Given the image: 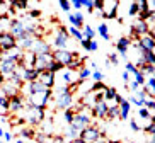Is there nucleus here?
Returning a JSON list of instances; mask_svg holds the SVG:
<instances>
[{"instance_id":"f257e3e1","label":"nucleus","mask_w":155,"mask_h":143,"mask_svg":"<svg viewBox=\"0 0 155 143\" xmlns=\"http://www.w3.org/2000/svg\"><path fill=\"white\" fill-rule=\"evenodd\" d=\"M55 107L63 111L73 107V94L70 92L68 85H61L55 90Z\"/></svg>"},{"instance_id":"f03ea898","label":"nucleus","mask_w":155,"mask_h":143,"mask_svg":"<svg viewBox=\"0 0 155 143\" xmlns=\"http://www.w3.org/2000/svg\"><path fill=\"white\" fill-rule=\"evenodd\" d=\"M24 121H28V125L31 126H38L41 125L43 121H45V109H41V107H34V106H29L28 102H26V107H24Z\"/></svg>"},{"instance_id":"7ed1b4c3","label":"nucleus","mask_w":155,"mask_h":143,"mask_svg":"<svg viewBox=\"0 0 155 143\" xmlns=\"http://www.w3.org/2000/svg\"><path fill=\"white\" fill-rule=\"evenodd\" d=\"M51 99H53V89H46L45 92H38V94L28 96L26 97V102H28L29 106L46 109V106H48V102H51Z\"/></svg>"},{"instance_id":"20e7f679","label":"nucleus","mask_w":155,"mask_h":143,"mask_svg":"<svg viewBox=\"0 0 155 143\" xmlns=\"http://www.w3.org/2000/svg\"><path fill=\"white\" fill-rule=\"evenodd\" d=\"M68 41H70V36H68L67 28L65 26H58V29L55 32V39H53V48L55 50H67Z\"/></svg>"},{"instance_id":"39448f33","label":"nucleus","mask_w":155,"mask_h":143,"mask_svg":"<svg viewBox=\"0 0 155 143\" xmlns=\"http://www.w3.org/2000/svg\"><path fill=\"white\" fill-rule=\"evenodd\" d=\"M77 56H78L77 51H68V50H55L53 51V60L58 61V63H61L65 68H67Z\"/></svg>"},{"instance_id":"423d86ee","label":"nucleus","mask_w":155,"mask_h":143,"mask_svg":"<svg viewBox=\"0 0 155 143\" xmlns=\"http://www.w3.org/2000/svg\"><path fill=\"white\" fill-rule=\"evenodd\" d=\"M101 136H102V131H101L96 125H91V126H87V128H84L82 131H80V135H78V138L84 140L85 143L96 141V140L101 138Z\"/></svg>"},{"instance_id":"0eeeda50","label":"nucleus","mask_w":155,"mask_h":143,"mask_svg":"<svg viewBox=\"0 0 155 143\" xmlns=\"http://www.w3.org/2000/svg\"><path fill=\"white\" fill-rule=\"evenodd\" d=\"M75 128L78 129V131H82L84 128H87V126L92 125V118L89 116V112L87 111H80V112H75V116H73V123H72Z\"/></svg>"},{"instance_id":"6e6552de","label":"nucleus","mask_w":155,"mask_h":143,"mask_svg":"<svg viewBox=\"0 0 155 143\" xmlns=\"http://www.w3.org/2000/svg\"><path fill=\"white\" fill-rule=\"evenodd\" d=\"M24 107H26V97L22 94H17V96L9 97V111L12 114H17V112H22Z\"/></svg>"},{"instance_id":"1a4fd4ad","label":"nucleus","mask_w":155,"mask_h":143,"mask_svg":"<svg viewBox=\"0 0 155 143\" xmlns=\"http://www.w3.org/2000/svg\"><path fill=\"white\" fill-rule=\"evenodd\" d=\"M53 61V51L51 53H43V55H36V61H34V67L32 68L38 70L39 73L41 72H46L48 65Z\"/></svg>"},{"instance_id":"9d476101","label":"nucleus","mask_w":155,"mask_h":143,"mask_svg":"<svg viewBox=\"0 0 155 143\" xmlns=\"http://www.w3.org/2000/svg\"><path fill=\"white\" fill-rule=\"evenodd\" d=\"M118 7H119L118 0L104 2V7H102V12H101V17H104V19H116V15H118Z\"/></svg>"},{"instance_id":"9b49d317","label":"nucleus","mask_w":155,"mask_h":143,"mask_svg":"<svg viewBox=\"0 0 155 143\" xmlns=\"http://www.w3.org/2000/svg\"><path fill=\"white\" fill-rule=\"evenodd\" d=\"M9 32L15 37V39H17V41H21L22 37L28 36V32L24 31V24H22V21H21V19H12Z\"/></svg>"},{"instance_id":"f8f14e48","label":"nucleus","mask_w":155,"mask_h":143,"mask_svg":"<svg viewBox=\"0 0 155 143\" xmlns=\"http://www.w3.org/2000/svg\"><path fill=\"white\" fill-rule=\"evenodd\" d=\"M0 48L2 51H10L17 48V39L10 32H0Z\"/></svg>"},{"instance_id":"ddd939ff","label":"nucleus","mask_w":155,"mask_h":143,"mask_svg":"<svg viewBox=\"0 0 155 143\" xmlns=\"http://www.w3.org/2000/svg\"><path fill=\"white\" fill-rule=\"evenodd\" d=\"M130 46H131V39H130L128 36H121L118 41H116V50H118V53L123 56L124 60H126V56H128Z\"/></svg>"},{"instance_id":"4468645a","label":"nucleus","mask_w":155,"mask_h":143,"mask_svg":"<svg viewBox=\"0 0 155 143\" xmlns=\"http://www.w3.org/2000/svg\"><path fill=\"white\" fill-rule=\"evenodd\" d=\"M31 51L34 53V55H43V53H51V46H50V43H46L45 39H36L34 41V44H32V48H31Z\"/></svg>"},{"instance_id":"2eb2a0df","label":"nucleus","mask_w":155,"mask_h":143,"mask_svg":"<svg viewBox=\"0 0 155 143\" xmlns=\"http://www.w3.org/2000/svg\"><path fill=\"white\" fill-rule=\"evenodd\" d=\"M106 114H107V104L104 101H99L92 106V116L97 118V119H106Z\"/></svg>"},{"instance_id":"dca6fc26","label":"nucleus","mask_w":155,"mask_h":143,"mask_svg":"<svg viewBox=\"0 0 155 143\" xmlns=\"http://www.w3.org/2000/svg\"><path fill=\"white\" fill-rule=\"evenodd\" d=\"M0 92H2L5 97H7V99H9V97H12V96H17V94H21V89H19L17 85H14L12 82L5 80L4 85L0 87Z\"/></svg>"},{"instance_id":"f3484780","label":"nucleus","mask_w":155,"mask_h":143,"mask_svg":"<svg viewBox=\"0 0 155 143\" xmlns=\"http://www.w3.org/2000/svg\"><path fill=\"white\" fill-rule=\"evenodd\" d=\"M55 79H56V75L55 73H50V72H41L39 77H38V80H39L46 89H53V87H55V83H56Z\"/></svg>"},{"instance_id":"a211bd4d","label":"nucleus","mask_w":155,"mask_h":143,"mask_svg":"<svg viewBox=\"0 0 155 143\" xmlns=\"http://www.w3.org/2000/svg\"><path fill=\"white\" fill-rule=\"evenodd\" d=\"M34 61H36V55H34L32 51H24L19 65H21L22 68H32V67H34Z\"/></svg>"},{"instance_id":"6ab92c4d","label":"nucleus","mask_w":155,"mask_h":143,"mask_svg":"<svg viewBox=\"0 0 155 143\" xmlns=\"http://www.w3.org/2000/svg\"><path fill=\"white\" fill-rule=\"evenodd\" d=\"M61 79H63V83H65V85L80 83V82H78V73H77V72H73V70H68V68H65V70H63V75H61Z\"/></svg>"},{"instance_id":"aec40b11","label":"nucleus","mask_w":155,"mask_h":143,"mask_svg":"<svg viewBox=\"0 0 155 143\" xmlns=\"http://www.w3.org/2000/svg\"><path fill=\"white\" fill-rule=\"evenodd\" d=\"M38 77H39V72L34 68H24L22 70V82L28 83V82H34V80H38Z\"/></svg>"},{"instance_id":"412c9836","label":"nucleus","mask_w":155,"mask_h":143,"mask_svg":"<svg viewBox=\"0 0 155 143\" xmlns=\"http://www.w3.org/2000/svg\"><path fill=\"white\" fill-rule=\"evenodd\" d=\"M118 107H119V119H121V121H126L128 118H130V109H131V104H130V102L124 99V101L121 102Z\"/></svg>"},{"instance_id":"4be33fe9","label":"nucleus","mask_w":155,"mask_h":143,"mask_svg":"<svg viewBox=\"0 0 155 143\" xmlns=\"http://www.w3.org/2000/svg\"><path fill=\"white\" fill-rule=\"evenodd\" d=\"M78 135H80V131H78L77 128L73 125H68L67 126V129H65V135H63V138H67L68 141H72V140L78 138Z\"/></svg>"},{"instance_id":"5701e85b","label":"nucleus","mask_w":155,"mask_h":143,"mask_svg":"<svg viewBox=\"0 0 155 143\" xmlns=\"http://www.w3.org/2000/svg\"><path fill=\"white\" fill-rule=\"evenodd\" d=\"M82 36H84V39H87V41H92V39L96 37V29L92 28V26H89V24H84Z\"/></svg>"},{"instance_id":"b1692460","label":"nucleus","mask_w":155,"mask_h":143,"mask_svg":"<svg viewBox=\"0 0 155 143\" xmlns=\"http://www.w3.org/2000/svg\"><path fill=\"white\" fill-rule=\"evenodd\" d=\"M97 32H99V36L104 39V41H109L111 39V34H109V28H107V24L106 22H101L97 26Z\"/></svg>"},{"instance_id":"393cba45","label":"nucleus","mask_w":155,"mask_h":143,"mask_svg":"<svg viewBox=\"0 0 155 143\" xmlns=\"http://www.w3.org/2000/svg\"><path fill=\"white\" fill-rule=\"evenodd\" d=\"M19 135H21L22 138H26V140H34V136H36V131H34L31 126H24V128L19 129Z\"/></svg>"},{"instance_id":"a878e982","label":"nucleus","mask_w":155,"mask_h":143,"mask_svg":"<svg viewBox=\"0 0 155 143\" xmlns=\"http://www.w3.org/2000/svg\"><path fill=\"white\" fill-rule=\"evenodd\" d=\"M140 58L143 60L145 65H155V53L153 51H143L140 55Z\"/></svg>"},{"instance_id":"bb28decb","label":"nucleus","mask_w":155,"mask_h":143,"mask_svg":"<svg viewBox=\"0 0 155 143\" xmlns=\"http://www.w3.org/2000/svg\"><path fill=\"white\" fill-rule=\"evenodd\" d=\"M116 118H119V107L113 104V106L107 107V114H106V119L113 121V119H116Z\"/></svg>"},{"instance_id":"cd10ccee","label":"nucleus","mask_w":155,"mask_h":143,"mask_svg":"<svg viewBox=\"0 0 155 143\" xmlns=\"http://www.w3.org/2000/svg\"><path fill=\"white\" fill-rule=\"evenodd\" d=\"M77 73H78V82L84 83V82H85V80L92 75V72H91V68H87V67H82V68H80V70L77 72Z\"/></svg>"},{"instance_id":"c85d7f7f","label":"nucleus","mask_w":155,"mask_h":143,"mask_svg":"<svg viewBox=\"0 0 155 143\" xmlns=\"http://www.w3.org/2000/svg\"><path fill=\"white\" fill-rule=\"evenodd\" d=\"M63 68H65V67H63L61 63H58V61H55V60H53L50 65H48V68H46V72H50V73H55V75H56L58 72H61Z\"/></svg>"},{"instance_id":"c756f323","label":"nucleus","mask_w":155,"mask_h":143,"mask_svg":"<svg viewBox=\"0 0 155 143\" xmlns=\"http://www.w3.org/2000/svg\"><path fill=\"white\" fill-rule=\"evenodd\" d=\"M82 67H84V58L77 56V58H75V60H73L72 63L67 67V68H68V70H73V72H78V70L82 68Z\"/></svg>"},{"instance_id":"7c9ffc66","label":"nucleus","mask_w":155,"mask_h":143,"mask_svg":"<svg viewBox=\"0 0 155 143\" xmlns=\"http://www.w3.org/2000/svg\"><path fill=\"white\" fill-rule=\"evenodd\" d=\"M116 94H118V90H116L114 87H107L104 90V94H102V97H104L106 102H109V101H113L114 97H116Z\"/></svg>"},{"instance_id":"2f4dec72","label":"nucleus","mask_w":155,"mask_h":143,"mask_svg":"<svg viewBox=\"0 0 155 143\" xmlns=\"http://www.w3.org/2000/svg\"><path fill=\"white\" fill-rule=\"evenodd\" d=\"M143 75H148V77H155V65H143L138 68Z\"/></svg>"},{"instance_id":"473e14b6","label":"nucleus","mask_w":155,"mask_h":143,"mask_svg":"<svg viewBox=\"0 0 155 143\" xmlns=\"http://www.w3.org/2000/svg\"><path fill=\"white\" fill-rule=\"evenodd\" d=\"M138 116L141 119H147V121H153V116H152V111L145 109V107H138Z\"/></svg>"},{"instance_id":"72a5a7b5","label":"nucleus","mask_w":155,"mask_h":143,"mask_svg":"<svg viewBox=\"0 0 155 143\" xmlns=\"http://www.w3.org/2000/svg\"><path fill=\"white\" fill-rule=\"evenodd\" d=\"M67 31H68V36H72L73 39H77L78 43H80V41L84 39V36H82V31H78V29L72 28V26H70V28L67 29Z\"/></svg>"},{"instance_id":"f704fd0d","label":"nucleus","mask_w":155,"mask_h":143,"mask_svg":"<svg viewBox=\"0 0 155 143\" xmlns=\"http://www.w3.org/2000/svg\"><path fill=\"white\" fill-rule=\"evenodd\" d=\"M73 116H75V112H73L72 107L63 111V119H65V123H67V125H72V123H73Z\"/></svg>"},{"instance_id":"c9c22d12","label":"nucleus","mask_w":155,"mask_h":143,"mask_svg":"<svg viewBox=\"0 0 155 143\" xmlns=\"http://www.w3.org/2000/svg\"><path fill=\"white\" fill-rule=\"evenodd\" d=\"M143 107L148 109V111H153L155 109V99L153 97H147L145 101H143Z\"/></svg>"},{"instance_id":"e433bc0d","label":"nucleus","mask_w":155,"mask_h":143,"mask_svg":"<svg viewBox=\"0 0 155 143\" xmlns=\"http://www.w3.org/2000/svg\"><path fill=\"white\" fill-rule=\"evenodd\" d=\"M138 12H140V10H138V4L137 2H131V4H130V9H128V15H130V17H135V15H138Z\"/></svg>"},{"instance_id":"4c0bfd02","label":"nucleus","mask_w":155,"mask_h":143,"mask_svg":"<svg viewBox=\"0 0 155 143\" xmlns=\"http://www.w3.org/2000/svg\"><path fill=\"white\" fill-rule=\"evenodd\" d=\"M133 75H135V82H137L138 85H141V87H143V85H145V75L141 73L140 70H137Z\"/></svg>"},{"instance_id":"58836bf2","label":"nucleus","mask_w":155,"mask_h":143,"mask_svg":"<svg viewBox=\"0 0 155 143\" xmlns=\"http://www.w3.org/2000/svg\"><path fill=\"white\" fill-rule=\"evenodd\" d=\"M91 77H92V80H94V82H102V80H104V73H102L101 70H94Z\"/></svg>"},{"instance_id":"ea45409f","label":"nucleus","mask_w":155,"mask_h":143,"mask_svg":"<svg viewBox=\"0 0 155 143\" xmlns=\"http://www.w3.org/2000/svg\"><path fill=\"white\" fill-rule=\"evenodd\" d=\"M10 7H12V9H21V10H24V9H28L29 5H28V2H10Z\"/></svg>"},{"instance_id":"a19ab883","label":"nucleus","mask_w":155,"mask_h":143,"mask_svg":"<svg viewBox=\"0 0 155 143\" xmlns=\"http://www.w3.org/2000/svg\"><path fill=\"white\" fill-rule=\"evenodd\" d=\"M28 17H29V19H32V21H34V19H39V17H41V10L31 9V10L28 12Z\"/></svg>"},{"instance_id":"79ce46f5","label":"nucleus","mask_w":155,"mask_h":143,"mask_svg":"<svg viewBox=\"0 0 155 143\" xmlns=\"http://www.w3.org/2000/svg\"><path fill=\"white\" fill-rule=\"evenodd\" d=\"M80 4H82V7H85L87 12H94V5H92V0H80Z\"/></svg>"},{"instance_id":"37998d69","label":"nucleus","mask_w":155,"mask_h":143,"mask_svg":"<svg viewBox=\"0 0 155 143\" xmlns=\"http://www.w3.org/2000/svg\"><path fill=\"white\" fill-rule=\"evenodd\" d=\"M145 131L150 135V136H153L155 135V121H148V125L145 126Z\"/></svg>"},{"instance_id":"c03bdc74","label":"nucleus","mask_w":155,"mask_h":143,"mask_svg":"<svg viewBox=\"0 0 155 143\" xmlns=\"http://www.w3.org/2000/svg\"><path fill=\"white\" fill-rule=\"evenodd\" d=\"M124 68H126L124 72H128L130 75H131V73H135V72L138 70L137 67H135V63H133V61H126V67H124Z\"/></svg>"},{"instance_id":"a18cd8bd","label":"nucleus","mask_w":155,"mask_h":143,"mask_svg":"<svg viewBox=\"0 0 155 143\" xmlns=\"http://www.w3.org/2000/svg\"><path fill=\"white\" fill-rule=\"evenodd\" d=\"M58 4H60V7H61V10H65V12H70V9H72V5H70L68 0H60Z\"/></svg>"},{"instance_id":"49530a36","label":"nucleus","mask_w":155,"mask_h":143,"mask_svg":"<svg viewBox=\"0 0 155 143\" xmlns=\"http://www.w3.org/2000/svg\"><path fill=\"white\" fill-rule=\"evenodd\" d=\"M137 4H138V10H140V12L150 10V9H148V2H147V0H140V2H137Z\"/></svg>"},{"instance_id":"de8ad7c7","label":"nucleus","mask_w":155,"mask_h":143,"mask_svg":"<svg viewBox=\"0 0 155 143\" xmlns=\"http://www.w3.org/2000/svg\"><path fill=\"white\" fill-rule=\"evenodd\" d=\"M130 128H131L133 129V131H135V133H138V131H140V125H138V121L137 119H131V121H130Z\"/></svg>"},{"instance_id":"09e8293b","label":"nucleus","mask_w":155,"mask_h":143,"mask_svg":"<svg viewBox=\"0 0 155 143\" xmlns=\"http://www.w3.org/2000/svg\"><path fill=\"white\" fill-rule=\"evenodd\" d=\"M128 87L131 89V92H133V94L137 92V90H140V85H138L135 80H130V82H128Z\"/></svg>"},{"instance_id":"8fccbe9b","label":"nucleus","mask_w":155,"mask_h":143,"mask_svg":"<svg viewBox=\"0 0 155 143\" xmlns=\"http://www.w3.org/2000/svg\"><path fill=\"white\" fill-rule=\"evenodd\" d=\"M107 63H113V65H118L119 61H118V55H114V53H111L109 56H107Z\"/></svg>"},{"instance_id":"3c124183","label":"nucleus","mask_w":155,"mask_h":143,"mask_svg":"<svg viewBox=\"0 0 155 143\" xmlns=\"http://www.w3.org/2000/svg\"><path fill=\"white\" fill-rule=\"evenodd\" d=\"M70 5H72L73 9H75V12H78V10L82 9V4H80V0H72V2H70Z\"/></svg>"},{"instance_id":"603ef678","label":"nucleus","mask_w":155,"mask_h":143,"mask_svg":"<svg viewBox=\"0 0 155 143\" xmlns=\"http://www.w3.org/2000/svg\"><path fill=\"white\" fill-rule=\"evenodd\" d=\"M123 101H124V97H123V96H119V94H116V97L113 99V102L116 104V106H119V104H121Z\"/></svg>"},{"instance_id":"864d4df0","label":"nucleus","mask_w":155,"mask_h":143,"mask_svg":"<svg viewBox=\"0 0 155 143\" xmlns=\"http://www.w3.org/2000/svg\"><path fill=\"white\" fill-rule=\"evenodd\" d=\"M73 15H75V19H77L80 24H84V14L80 12V10H78V12H73Z\"/></svg>"},{"instance_id":"5fc2aeb1","label":"nucleus","mask_w":155,"mask_h":143,"mask_svg":"<svg viewBox=\"0 0 155 143\" xmlns=\"http://www.w3.org/2000/svg\"><path fill=\"white\" fill-rule=\"evenodd\" d=\"M97 48H99L97 41H94V39H92V41H91V44H89V51H97Z\"/></svg>"},{"instance_id":"6e6d98bb","label":"nucleus","mask_w":155,"mask_h":143,"mask_svg":"<svg viewBox=\"0 0 155 143\" xmlns=\"http://www.w3.org/2000/svg\"><path fill=\"white\" fill-rule=\"evenodd\" d=\"M89 44H91V41H87V39H82V41H80V46L85 51H89Z\"/></svg>"},{"instance_id":"4d7b16f0","label":"nucleus","mask_w":155,"mask_h":143,"mask_svg":"<svg viewBox=\"0 0 155 143\" xmlns=\"http://www.w3.org/2000/svg\"><path fill=\"white\" fill-rule=\"evenodd\" d=\"M121 77H123L124 85H128V82H130V73H128V72H123V75H121Z\"/></svg>"},{"instance_id":"13d9d810","label":"nucleus","mask_w":155,"mask_h":143,"mask_svg":"<svg viewBox=\"0 0 155 143\" xmlns=\"http://www.w3.org/2000/svg\"><path fill=\"white\" fill-rule=\"evenodd\" d=\"M92 143H109V140H107V138L104 136V135H102V136H101L99 140H96V141H92Z\"/></svg>"},{"instance_id":"bf43d9fd","label":"nucleus","mask_w":155,"mask_h":143,"mask_svg":"<svg viewBox=\"0 0 155 143\" xmlns=\"http://www.w3.org/2000/svg\"><path fill=\"white\" fill-rule=\"evenodd\" d=\"M2 138H4L5 141H10V140H12V135H10L9 131H4V136H2Z\"/></svg>"},{"instance_id":"052dcab7","label":"nucleus","mask_w":155,"mask_h":143,"mask_svg":"<svg viewBox=\"0 0 155 143\" xmlns=\"http://www.w3.org/2000/svg\"><path fill=\"white\" fill-rule=\"evenodd\" d=\"M92 70H99V68H97V63H96V61H92V63H91V72H92Z\"/></svg>"},{"instance_id":"680f3d73","label":"nucleus","mask_w":155,"mask_h":143,"mask_svg":"<svg viewBox=\"0 0 155 143\" xmlns=\"http://www.w3.org/2000/svg\"><path fill=\"white\" fill-rule=\"evenodd\" d=\"M70 143H85V141H84V140H80V138H75V140H72Z\"/></svg>"},{"instance_id":"e2e57ef3","label":"nucleus","mask_w":155,"mask_h":143,"mask_svg":"<svg viewBox=\"0 0 155 143\" xmlns=\"http://www.w3.org/2000/svg\"><path fill=\"white\" fill-rule=\"evenodd\" d=\"M4 82H5V79H4V77H2V73H0V87L4 85Z\"/></svg>"},{"instance_id":"0e129e2a","label":"nucleus","mask_w":155,"mask_h":143,"mask_svg":"<svg viewBox=\"0 0 155 143\" xmlns=\"http://www.w3.org/2000/svg\"><path fill=\"white\" fill-rule=\"evenodd\" d=\"M4 136V128H0V138Z\"/></svg>"},{"instance_id":"69168bd1","label":"nucleus","mask_w":155,"mask_h":143,"mask_svg":"<svg viewBox=\"0 0 155 143\" xmlns=\"http://www.w3.org/2000/svg\"><path fill=\"white\" fill-rule=\"evenodd\" d=\"M15 143H26V141H24V140H17Z\"/></svg>"},{"instance_id":"338daca9","label":"nucleus","mask_w":155,"mask_h":143,"mask_svg":"<svg viewBox=\"0 0 155 143\" xmlns=\"http://www.w3.org/2000/svg\"><path fill=\"white\" fill-rule=\"evenodd\" d=\"M109 143H121V141H109Z\"/></svg>"},{"instance_id":"774afa93","label":"nucleus","mask_w":155,"mask_h":143,"mask_svg":"<svg viewBox=\"0 0 155 143\" xmlns=\"http://www.w3.org/2000/svg\"><path fill=\"white\" fill-rule=\"evenodd\" d=\"M0 53H2V48H0Z\"/></svg>"}]
</instances>
